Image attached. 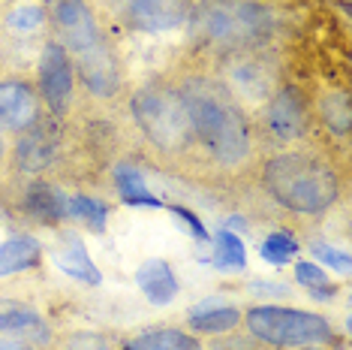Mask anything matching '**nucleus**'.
<instances>
[{
	"label": "nucleus",
	"instance_id": "14",
	"mask_svg": "<svg viewBox=\"0 0 352 350\" xmlns=\"http://www.w3.org/2000/svg\"><path fill=\"white\" fill-rule=\"evenodd\" d=\"M49 34L52 39L67 49L69 54L82 52L85 45L97 43V39L106 34L94 12V6L87 0H52L49 3Z\"/></svg>",
	"mask_w": 352,
	"mask_h": 350
},
{
	"label": "nucleus",
	"instance_id": "27",
	"mask_svg": "<svg viewBox=\"0 0 352 350\" xmlns=\"http://www.w3.org/2000/svg\"><path fill=\"white\" fill-rule=\"evenodd\" d=\"M295 281H298L301 287H307V293L316 302H331L334 293H338V284L331 281V275H328L322 266L307 262V260L295 262Z\"/></svg>",
	"mask_w": 352,
	"mask_h": 350
},
{
	"label": "nucleus",
	"instance_id": "13",
	"mask_svg": "<svg viewBox=\"0 0 352 350\" xmlns=\"http://www.w3.org/2000/svg\"><path fill=\"white\" fill-rule=\"evenodd\" d=\"M49 118L45 103L36 91V82L21 73L0 76V133L21 136L30 127Z\"/></svg>",
	"mask_w": 352,
	"mask_h": 350
},
{
	"label": "nucleus",
	"instance_id": "6",
	"mask_svg": "<svg viewBox=\"0 0 352 350\" xmlns=\"http://www.w3.org/2000/svg\"><path fill=\"white\" fill-rule=\"evenodd\" d=\"M241 326L247 336L271 350H295L307 344H338V329L325 314L301 311L289 305H250Z\"/></svg>",
	"mask_w": 352,
	"mask_h": 350
},
{
	"label": "nucleus",
	"instance_id": "2",
	"mask_svg": "<svg viewBox=\"0 0 352 350\" xmlns=\"http://www.w3.org/2000/svg\"><path fill=\"white\" fill-rule=\"evenodd\" d=\"M256 169L265 196L292 218H322L346 200V169L319 148H277Z\"/></svg>",
	"mask_w": 352,
	"mask_h": 350
},
{
	"label": "nucleus",
	"instance_id": "1",
	"mask_svg": "<svg viewBox=\"0 0 352 350\" xmlns=\"http://www.w3.org/2000/svg\"><path fill=\"white\" fill-rule=\"evenodd\" d=\"M193 121L199 154L223 175H244L256 166V124L208 70L178 76Z\"/></svg>",
	"mask_w": 352,
	"mask_h": 350
},
{
	"label": "nucleus",
	"instance_id": "20",
	"mask_svg": "<svg viewBox=\"0 0 352 350\" xmlns=\"http://www.w3.org/2000/svg\"><path fill=\"white\" fill-rule=\"evenodd\" d=\"M121 350H205L202 338L178 326H154L121 341Z\"/></svg>",
	"mask_w": 352,
	"mask_h": 350
},
{
	"label": "nucleus",
	"instance_id": "34",
	"mask_svg": "<svg viewBox=\"0 0 352 350\" xmlns=\"http://www.w3.org/2000/svg\"><path fill=\"white\" fill-rule=\"evenodd\" d=\"M39 3H45V6H49V3H52V0H39Z\"/></svg>",
	"mask_w": 352,
	"mask_h": 350
},
{
	"label": "nucleus",
	"instance_id": "11",
	"mask_svg": "<svg viewBox=\"0 0 352 350\" xmlns=\"http://www.w3.org/2000/svg\"><path fill=\"white\" fill-rule=\"evenodd\" d=\"M196 0H111L115 19L139 34H169L187 28Z\"/></svg>",
	"mask_w": 352,
	"mask_h": 350
},
{
	"label": "nucleus",
	"instance_id": "36",
	"mask_svg": "<svg viewBox=\"0 0 352 350\" xmlns=\"http://www.w3.org/2000/svg\"><path fill=\"white\" fill-rule=\"evenodd\" d=\"M0 15H3V12H0Z\"/></svg>",
	"mask_w": 352,
	"mask_h": 350
},
{
	"label": "nucleus",
	"instance_id": "28",
	"mask_svg": "<svg viewBox=\"0 0 352 350\" xmlns=\"http://www.w3.org/2000/svg\"><path fill=\"white\" fill-rule=\"evenodd\" d=\"M301 251V245L295 242L292 233H286V229H274V233L265 236V242L259 245V257L271 262V266H286V262H292V257Z\"/></svg>",
	"mask_w": 352,
	"mask_h": 350
},
{
	"label": "nucleus",
	"instance_id": "12",
	"mask_svg": "<svg viewBox=\"0 0 352 350\" xmlns=\"http://www.w3.org/2000/svg\"><path fill=\"white\" fill-rule=\"evenodd\" d=\"M12 209L34 227H60L69 220V194L43 175H21V185L12 194Z\"/></svg>",
	"mask_w": 352,
	"mask_h": 350
},
{
	"label": "nucleus",
	"instance_id": "18",
	"mask_svg": "<svg viewBox=\"0 0 352 350\" xmlns=\"http://www.w3.org/2000/svg\"><path fill=\"white\" fill-rule=\"evenodd\" d=\"M52 257H54V262H58L60 272L76 278V281L91 284V287H97V284L102 281L97 262L91 260V254H87V248H85V242H82V236L78 233H63L60 242L54 245Z\"/></svg>",
	"mask_w": 352,
	"mask_h": 350
},
{
	"label": "nucleus",
	"instance_id": "3",
	"mask_svg": "<svg viewBox=\"0 0 352 350\" xmlns=\"http://www.w3.org/2000/svg\"><path fill=\"white\" fill-rule=\"evenodd\" d=\"M126 106H130V118L139 127L142 139L166 166H187L202 161L178 79H148L130 91Z\"/></svg>",
	"mask_w": 352,
	"mask_h": 350
},
{
	"label": "nucleus",
	"instance_id": "23",
	"mask_svg": "<svg viewBox=\"0 0 352 350\" xmlns=\"http://www.w3.org/2000/svg\"><path fill=\"white\" fill-rule=\"evenodd\" d=\"M111 181H115V190L121 196V203L126 205H148V209H163V200H157L154 194L145 185V175H142L135 166L121 163L111 169Z\"/></svg>",
	"mask_w": 352,
	"mask_h": 350
},
{
	"label": "nucleus",
	"instance_id": "32",
	"mask_svg": "<svg viewBox=\"0 0 352 350\" xmlns=\"http://www.w3.org/2000/svg\"><path fill=\"white\" fill-rule=\"evenodd\" d=\"M10 151H12V142L6 133H0V172L10 169Z\"/></svg>",
	"mask_w": 352,
	"mask_h": 350
},
{
	"label": "nucleus",
	"instance_id": "24",
	"mask_svg": "<svg viewBox=\"0 0 352 350\" xmlns=\"http://www.w3.org/2000/svg\"><path fill=\"white\" fill-rule=\"evenodd\" d=\"M211 266L220 272H244L247 269V248L241 236L232 229H217L214 233V251H211Z\"/></svg>",
	"mask_w": 352,
	"mask_h": 350
},
{
	"label": "nucleus",
	"instance_id": "30",
	"mask_svg": "<svg viewBox=\"0 0 352 350\" xmlns=\"http://www.w3.org/2000/svg\"><path fill=\"white\" fill-rule=\"evenodd\" d=\"M163 209H169V212L175 214V218H181V224L187 227L190 233H193L196 242H208V238H211V229H208V227L202 224V218H199L196 212H190L187 205H178V203H172V205H169V203H166Z\"/></svg>",
	"mask_w": 352,
	"mask_h": 350
},
{
	"label": "nucleus",
	"instance_id": "21",
	"mask_svg": "<svg viewBox=\"0 0 352 350\" xmlns=\"http://www.w3.org/2000/svg\"><path fill=\"white\" fill-rule=\"evenodd\" d=\"M43 266V242L36 236H12L0 245V278L34 272Z\"/></svg>",
	"mask_w": 352,
	"mask_h": 350
},
{
	"label": "nucleus",
	"instance_id": "8",
	"mask_svg": "<svg viewBox=\"0 0 352 350\" xmlns=\"http://www.w3.org/2000/svg\"><path fill=\"white\" fill-rule=\"evenodd\" d=\"M36 91L45 103V112L58 121H67L69 112L76 106V67H73V54H69L58 39H45L39 45V58H36Z\"/></svg>",
	"mask_w": 352,
	"mask_h": 350
},
{
	"label": "nucleus",
	"instance_id": "35",
	"mask_svg": "<svg viewBox=\"0 0 352 350\" xmlns=\"http://www.w3.org/2000/svg\"><path fill=\"white\" fill-rule=\"evenodd\" d=\"M265 350H271V347H265Z\"/></svg>",
	"mask_w": 352,
	"mask_h": 350
},
{
	"label": "nucleus",
	"instance_id": "10",
	"mask_svg": "<svg viewBox=\"0 0 352 350\" xmlns=\"http://www.w3.org/2000/svg\"><path fill=\"white\" fill-rule=\"evenodd\" d=\"M67 121L58 118H43L36 127H30L28 133L15 136L12 151H10V166L19 175H45L49 169L60 163V157L67 154Z\"/></svg>",
	"mask_w": 352,
	"mask_h": 350
},
{
	"label": "nucleus",
	"instance_id": "19",
	"mask_svg": "<svg viewBox=\"0 0 352 350\" xmlns=\"http://www.w3.org/2000/svg\"><path fill=\"white\" fill-rule=\"evenodd\" d=\"M135 284H139V290L145 293V299L151 305H169L181 293V284H178V278H175L172 266L160 257L145 260L135 269Z\"/></svg>",
	"mask_w": 352,
	"mask_h": 350
},
{
	"label": "nucleus",
	"instance_id": "5",
	"mask_svg": "<svg viewBox=\"0 0 352 350\" xmlns=\"http://www.w3.org/2000/svg\"><path fill=\"white\" fill-rule=\"evenodd\" d=\"M208 73L226 88V94L247 115L256 118L271 100V94L283 85V61L268 43L244 45V49L211 54Z\"/></svg>",
	"mask_w": 352,
	"mask_h": 350
},
{
	"label": "nucleus",
	"instance_id": "31",
	"mask_svg": "<svg viewBox=\"0 0 352 350\" xmlns=\"http://www.w3.org/2000/svg\"><path fill=\"white\" fill-rule=\"evenodd\" d=\"M211 350H265V344H259L253 336H238V338H220L217 344H211Z\"/></svg>",
	"mask_w": 352,
	"mask_h": 350
},
{
	"label": "nucleus",
	"instance_id": "15",
	"mask_svg": "<svg viewBox=\"0 0 352 350\" xmlns=\"http://www.w3.org/2000/svg\"><path fill=\"white\" fill-rule=\"evenodd\" d=\"M0 338H21L34 341L39 347H49L54 336L45 317L34 305L19 299H0Z\"/></svg>",
	"mask_w": 352,
	"mask_h": 350
},
{
	"label": "nucleus",
	"instance_id": "4",
	"mask_svg": "<svg viewBox=\"0 0 352 350\" xmlns=\"http://www.w3.org/2000/svg\"><path fill=\"white\" fill-rule=\"evenodd\" d=\"M187 28L199 49L220 54L268 43L277 28V15L259 0H196Z\"/></svg>",
	"mask_w": 352,
	"mask_h": 350
},
{
	"label": "nucleus",
	"instance_id": "29",
	"mask_svg": "<svg viewBox=\"0 0 352 350\" xmlns=\"http://www.w3.org/2000/svg\"><path fill=\"white\" fill-rule=\"evenodd\" d=\"M307 251L314 254V257L322 262V266H328L331 272H338L346 278L352 272V257L346 251H340V248H334V245H325V242H307Z\"/></svg>",
	"mask_w": 352,
	"mask_h": 350
},
{
	"label": "nucleus",
	"instance_id": "33",
	"mask_svg": "<svg viewBox=\"0 0 352 350\" xmlns=\"http://www.w3.org/2000/svg\"><path fill=\"white\" fill-rule=\"evenodd\" d=\"M295 350H331L328 344H307V347H295Z\"/></svg>",
	"mask_w": 352,
	"mask_h": 350
},
{
	"label": "nucleus",
	"instance_id": "22",
	"mask_svg": "<svg viewBox=\"0 0 352 350\" xmlns=\"http://www.w3.org/2000/svg\"><path fill=\"white\" fill-rule=\"evenodd\" d=\"M0 28L10 37H30L36 30L49 28V6L39 0H28V3H12L10 10L0 15Z\"/></svg>",
	"mask_w": 352,
	"mask_h": 350
},
{
	"label": "nucleus",
	"instance_id": "17",
	"mask_svg": "<svg viewBox=\"0 0 352 350\" xmlns=\"http://www.w3.org/2000/svg\"><path fill=\"white\" fill-rule=\"evenodd\" d=\"M244 320V311L232 302H223V299H202L199 305H193L187 311V329L193 336H211V338H220V336H229L235 332Z\"/></svg>",
	"mask_w": 352,
	"mask_h": 350
},
{
	"label": "nucleus",
	"instance_id": "16",
	"mask_svg": "<svg viewBox=\"0 0 352 350\" xmlns=\"http://www.w3.org/2000/svg\"><path fill=\"white\" fill-rule=\"evenodd\" d=\"M314 109V124H319L331 139L346 142L352 133V97L346 88L328 85L310 100Z\"/></svg>",
	"mask_w": 352,
	"mask_h": 350
},
{
	"label": "nucleus",
	"instance_id": "26",
	"mask_svg": "<svg viewBox=\"0 0 352 350\" xmlns=\"http://www.w3.org/2000/svg\"><path fill=\"white\" fill-rule=\"evenodd\" d=\"M111 205L97 200L87 194H73L69 196V220H82L87 229L94 233H106V220H109Z\"/></svg>",
	"mask_w": 352,
	"mask_h": 350
},
{
	"label": "nucleus",
	"instance_id": "7",
	"mask_svg": "<svg viewBox=\"0 0 352 350\" xmlns=\"http://www.w3.org/2000/svg\"><path fill=\"white\" fill-rule=\"evenodd\" d=\"M253 124H259L265 139L277 148L304 145L316 127L310 97L292 82H283L271 94V100L262 106V112L253 118Z\"/></svg>",
	"mask_w": 352,
	"mask_h": 350
},
{
	"label": "nucleus",
	"instance_id": "9",
	"mask_svg": "<svg viewBox=\"0 0 352 350\" xmlns=\"http://www.w3.org/2000/svg\"><path fill=\"white\" fill-rule=\"evenodd\" d=\"M73 67L78 85L100 103H111L126 94V73L121 54L109 34H102L97 43L85 45L82 52H73Z\"/></svg>",
	"mask_w": 352,
	"mask_h": 350
},
{
	"label": "nucleus",
	"instance_id": "25",
	"mask_svg": "<svg viewBox=\"0 0 352 350\" xmlns=\"http://www.w3.org/2000/svg\"><path fill=\"white\" fill-rule=\"evenodd\" d=\"M49 350H121V341L100 329H73L60 338H52Z\"/></svg>",
	"mask_w": 352,
	"mask_h": 350
}]
</instances>
